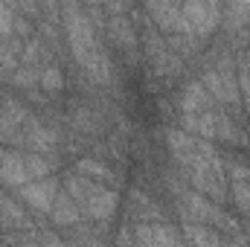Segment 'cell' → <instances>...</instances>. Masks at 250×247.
<instances>
[{
    "mask_svg": "<svg viewBox=\"0 0 250 247\" xmlns=\"http://www.w3.org/2000/svg\"><path fill=\"white\" fill-rule=\"evenodd\" d=\"M166 145H169L172 160H175L181 169H187L189 163H195V157H198V137L189 134L187 128H184V131L169 128V131H166Z\"/></svg>",
    "mask_w": 250,
    "mask_h": 247,
    "instance_id": "obj_7",
    "label": "cell"
},
{
    "mask_svg": "<svg viewBox=\"0 0 250 247\" xmlns=\"http://www.w3.org/2000/svg\"><path fill=\"white\" fill-rule=\"evenodd\" d=\"M117 204H120V195H117V189L114 186H105L99 184L79 206H82V212L90 218V221H111L114 218V212H117Z\"/></svg>",
    "mask_w": 250,
    "mask_h": 247,
    "instance_id": "obj_5",
    "label": "cell"
},
{
    "mask_svg": "<svg viewBox=\"0 0 250 247\" xmlns=\"http://www.w3.org/2000/svg\"><path fill=\"white\" fill-rule=\"evenodd\" d=\"M184 245H218L221 236L215 230H209V224H201V221H184Z\"/></svg>",
    "mask_w": 250,
    "mask_h": 247,
    "instance_id": "obj_15",
    "label": "cell"
},
{
    "mask_svg": "<svg viewBox=\"0 0 250 247\" xmlns=\"http://www.w3.org/2000/svg\"><path fill=\"white\" fill-rule=\"evenodd\" d=\"M23 163H26L29 181H35V178H47V175L56 169V160H47L41 151H29V154L23 157Z\"/></svg>",
    "mask_w": 250,
    "mask_h": 247,
    "instance_id": "obj_16",
    "label": "cell"
},
{
    "mask_svg": "<svg viewBox=\"0 0 250 247\" xmlns=\"http://www.w3.org/2000/svg\"><path fill=\"white\" fill-rule=\"evenodd\" d=\"M148 6V18L163 29V32H181V35H192V26L184 18V9L178 0H146ZM198 38V35H195Z\"/></svg>",
    "mask_w": 250,
    "mask_h": 247,
    "instance_id": "obj_2",
    "label": "cell"
},
{
    "mask_svg": "<svg viewBox=\"0 0 250 247\" xmlns=\"http://www.w3.org/2000/svg\"><path fill=\"white\" fill-rule=\"evenodd\" d=\"M38 84L47 90V93H62L64 90V76H62V70L59 67H53V64H47V67H41L38 70Z\"/></svg>",
    "mask_w": 250,
    "mask_h": 247,
    "instance_id": "obj_17",
    "label": "cell"
},
{
    "mask_svg": "<svg viewBox=\"0 0 250 247\" xmlns=\"http://www.w3.org/2000/svg\"><path fill=\"white\" fill-rule=\"evenodd\" d=\"M215 140L218 143H227L233 148L248 145V134L236 125V120L230 114H224V111H215Z\"/></svg>",
    "mask_w": 250,
    "mask_h": 247,
    "instance_id": "obj_13",
    "label": "cell"
},
{
    "mask_svg": "<svg viewBox=\"0 0 250 247\" xmlns=\"http://www.w3.org/2000/svg\"><path fill=\"white\" fill-rule=\"evenodd\" d=\"M29 181V172H26V163L21 154H15L12 148L0 145V184L6 186H23Z\"/></svg>",
    "mask_w": 250,
    "mask_h": 247,
    "instance_id": "obj_9",
    "label": "cell"
},
{
    "mask_svg": "<svg viewBox=\"0 0 250 247\" xmlns=\"http://www.w3.org/2000/svg\"><path fill=\"white\" fill-rule=\"evenodd\" d=\"M76 172L79 175H87V178H93V181H99V184L105 186H120V178H117V172L108 166V163H102V160H93V157H82V160H76Z\"/></svg>",
    "mask_w": 250,
    "mask_h": 247,
    "instance_id": "obj_14",
    "label": "cell"
},
{
    "mask_svg": "<svg viewBox=\"0 0 250 247\" xmlns=\"http://www.w3.org/2000/svg\"><path fill=\"white\" fill-rule=\"evenodd\" d=\"M108 38H114V44L123 50L128 59L137 56V35H134V29H131V23H128L125 15H111V21H108Z\"/></svg>",
    "mask_w": 250,
    "mask_h": 247,
    "instance_id": "obj_11",
    "label": "cell"
},
{
    "mask_svg": "<svg viewBox=\"0 0 250 247\" xmlns=\"http://www.w3.org/2000/svg\"><path fill=\"white\" fill-rule=\"evenodd\" d=\"M15 35V12L9 9L6 0H0V38Z\"/></svg>",
    "mask_w": 250,
    "mask_h": 247,
    "instance_id": "obj_19",
    "label": "cell"
},
{
    "mask_svg": "<svg viewBox=\"0 0 250 247\" xmlns=\"http://www.w3.org/2000/svg\"><path fill=\"white\" fill-rule=\"evenodd\" d=\"M137 245H184V236L163 221H140L134 227Z\"/></svg>",
    "mask_w": 250,
    "mask_h": 247,
    "instance_id": "obj_6",
    "label": "cell"
},
{
    "mask_svg": "<svg viewBox=\"0 0 250 247\" xmlns=\"http://www.w3.org/2000/svg\"><path fill=\"white\" fill-rule=\"evenodd\" d=\"M181 9H184V18L192 26V35H198V38H207L218 26L221 15H218L215 0H187V3H181Z\"/></svg>",
    "mask_w": 250,
    "mask_h": 247,
    "instance_id": "obj_3",
    "label": "cell"
},
{
    "mask_svg": "<svg viewBox=\"0 0 250 247\" xmlns=\"http://www.w3.org/2000/svg\"><path fill=\"white\" fill-rule=\"evenodd\" d=\"M181 114H201L207 108H212V96L204 87V82H189L181 93Z\"/></svg>",
    "mask_w": 250,
    "mask_h": 247,
    "instance_id": "obj_12",
    "label": "cell"
},
{
    "mask_svg": "<svg viewBox=\"0 0 250 247\" xmlns=\"http://www.w3.org/2000/svg\"><path fill=\"white\" fill-rule=\"evenodd\" d=\"M50 218H53L56 227H76V224L82 221V206L70 198L67 189H64V192L59 189L56 204H53V209H50Z\"/></svg>",
    "mask_w": 250,
    "mask_h": 247,
    "instance_id": "obj_10",
    "label": "cell"
},
{
    "mask_svg": "<svg viewBox=\"0 0 250 247\" xmlns=\"http://www.w3.org/2000/svg\"><path fill=\"white\" fill-rule=\"evenodd\" d=\"M64 32H67V44H70L73 59L90 76V82L93 84H111L114 82L111 62L96 41V29H93L90 18L76 6V0H64Z\"/></svg>",
    "mask_w": 250,
    "mask_h": 247,
    "instance_id": "obj_1",
    "label": "cell"
},
{
    "mask_svg": "<svg viewBox=\"0 0 250 247\" xmlns=\"http://www.w3.org/2000/svg\"><path fill=\"white\" fill-rule=\"evenodd\" d=\"M84 3H87V6H99L102 0H84Z\"/></svg>",
    "mask_w": 250,
    "mask_h": 247,
    "instance_id": "obj_20",
    "label": "cell"
},
{
    "mask_svg": "<svg viewBox=\"0 0 250 247\" xmlns=\"http://www.w3.org/2000/svg\"><path fill=\"white\" fill-rule=\"evenodd\" d=\"M23 143L29 151H41V154H53L59 148V134L44 125L41 120H26L23 125Z\"/></svg>",
    "mask_w": 250,
    "mask_h": 247,
    "instance_id": "obj_8",
    "label": "cell"
},
{
    "mask_svg": "<svg viewBox=\"0 0 250 247\" xmlns=\"http://www.w3.org/2000/svg\"><path fill=\"white\" fill-rule=\"evenodd\" d=\"M15 87H23V90H32V87H38V70L32 67V64H21L15 73H12V79H9Z\"/></svg>",
    "mask_w": 250,
    "mask_h": 247,
    "instance_id": "obj_18",
    "label": "cell"
},
{
    "mask_svg": "<svg viewBox=\"0 0 250 247\" xmlns=\"http://www.w3.org/2000/svg\"><path fill=\"white\" fill-rule=\"evenodd\" d=\"M18 192H21V201L26 206H32L41 215H50L56 195H59V184L50 178H35V181H26L23 186H18Z\"/></svg>",
    "mask_w": 250,
    "mask_h": 247,
    "instance_id": "obj_4",
    "label": "cell"
}]
</instances>
